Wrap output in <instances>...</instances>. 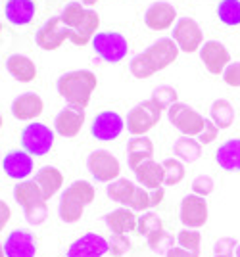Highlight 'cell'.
<instances>
[{"label": "cell", "instance_id": "f5cc1de1", "mask_svg": "<svg viewBox=\"0 0 240 257\" xmlns=\"http://www.w3.org/2000/svg\"><path fill=\"white\" fill-rule=\"evenodd\" d=\"M0 33H2V23H0Z\"/></svg>", "mask_w": 240, "mask_h": 257}, {"label": "cell", "instance_id": "30bf717a", "mask_svg": "<svg viewBox=\"0 0 240 257\" xmlns=\"http://www.w3.org/2000/svg\"><path fill=\"white\" fill-rule=\"evenodd\" d=\"M125 128V119L121 117L117 111H100L96 117L92 119L90 125V135L100 142H111L119 137Z\"/></svg>", "mask_w": 240, "mask_h": 257}, {"label": "cell", "instance_id": "681fc988", "mask_svg": "<svg viewBox=\"0 0 240 257\" xmlns=\"http://www.w3.org/2000/svg\"><path fill=\"white\" fill-rule=\"evenodd\" d=\"M234 255L240 257V240H238V246H236V251H234Z\"/></svg>", "mask_w": 240, "mask_h": 257}, {"label": "cell", "instance_id": "ac0fdd59", "mask_svg": "<svg viewBox=\"0 0 240 257\" xmlns=\"http://www.w3.org/2000/svg\"><path fill=\"white\" fill-rule=\"evenodd\" d=\"M177 20V10L169 2H154L144 12V23L152 31H165Z\"/></svg>", "mask_w": 240, "mask_h": 257}, {"label": "cell", "instance_id": "ba28073f", "mask_svg": "<svg viewBox=\"0 0 240 257\" xmlns=\"http://www.w3.org/2000/svg\"><path fill=\"white\" fill-rule=\"evenodd\" d=\"M87 169L92 179L98 182H111L119 179L121 165L119 160L109 150H94L88 154Z\"/></svg>", "mask_w": 240, "mask_h": 257}, {"label": "cell", "instance_id": "484cf974", "mask_svg": "<svg viewBox=\"0 0 240 257\" xmlns=\"http://www.w3.org/2000/svg\"><path fill=\"white\" fill-rule=\"evenodd\" d=\"M152 156H154V144L146 135L144 137H131L129 139V142H127V161H129V167H131L133 171L141 163L152 160Z\"/></svg>", "mask_w": 240, "mask_h": 257}, {"label": "cell", "instance_id": "816d5d0a", "mask_svg": "<svg viewBox=\"0 0 240 257\" xmlns=\"http://www.w3.org/2000/svg\"><path fill=\"white\" fill-rule=\"evenodd\" d=\"M0 128H2V115H0Z\"/></svg>", "mask_w": 240, "mask_h": 257}, {"label": "cell", "instance_id": "7bdbcfd3", "mask_svg": "<svg viewBox=\"0 0 240 257\" xmlns=\"http://www.w3.org/2000/svg\"><path fill=\"white\" fill-rule=\"evenodd\" d=\"M213 188H215V182L209 175H198L196 179L192 181V194L202 196V198L209 196L213 192Z\"/></svg>", "mask_w": 240, "mask_h": 257}, {"label": "cell", "instance_id": "f6af8a7d", "mask_svg": "<svg viewBox=\"0 0 240 257\" xmlns=\"http://www.w3.org/2000/svg\"><path fill=\"white\" fill-rule=\"evenodd\" d=\"M223 81L229 86H240V62H230L223 71Z\"/></svg>", "mask_w": 240, "mask_h": 257}, {"label": "cell", "instance_id": "603a6c76", "mask_svg": "<svg viewBox=\"0 0 240 257\" xmlns=\"http://www.w3.org/2000/svg\"><path fill=\"white\" fill-rule=\"evenodd\" d=\"M35 12V0H8L4 6V16L12 25H29L33 22Z\"/></svg>", "mask_w": 240, "mask_h": 257}, {"label": "cell", "instance_id": "f35d334b", "mask_svg": "<svg viewBox=\"0 0 240 257\" xmlns=\"http://www.w3.org/2000/svg\"><path fill=\"white\" fill-rule=\"evenodd\" d=\"M177 238V244L185 249H190V251H200V244H202V234L198 232L196 228H183L179 230V234L175 236Z\"/></svg>", "mask_w": 240, "mask_h": 257}, {"label": "cell", "instance_id": "7c38bea8", "mask_svg": "<svg viewBox=\"0 0 240 257\" xmlns=\"http://www.w3.org/2000/svg\"><path fill=\"white\" fill-rule=\"evenodd\" d=\"M207 202L206 198L196 196V194H188L181 202V209H179V217L185 228H200L207 223Z\"/></svg>", "mask_w": 240, "mask_h": 257}, {"label": "cell", "instance_id": "e575fe53", "mask_svg": "<svg viewBox=\"0 0 240 257\" xmlns=\"http://www.w3.org/2000/svg\"><path fill=\"white\" fill-rule=\"evenodd\" d=\"M85 14H87V8L83 4H79V2H67L66 6H64V10H62V14H60V22L64 23L67 29L73 31V29H77L81 25Z\"/></svg>", "mask_w": 240, "mask_h": 257}, {"label": "cell", "instance_id": "f907efd6", "mask_svg": "<svg viewBox=\"0 0 240 257\" xmlns=\"http://www.w3.org/2000/svg\"><path fill=\"white\" fill-rule=\"evenodd\" d=\"M0 257H6L4 255V246H2V242H0Z\"/></svg>", "mask_w": 240, "mask_h": 257}, {"label": "cell", "instance_id": "9a60e30c", "mask_svg": "<svg viewBox=\"0 0 240 257\" xmlns=\"http://www.w3.org/2000/svg\"><path fill=\"white\" fill-rule=\"evenodd\" d=\"M198 52H200L202 64L206 65V69L211 75H223L225 67L230 64L229 50L219 41H206Z\"/></svg>", "mask_w": 240, "mask_h": 257}, {"label": "cell", "instance_id": "7402d4cb", "mask_svg": "<svg viewBox=\"0 0 240 257\" xmlns=\"http://www.w3.org/2000/svg\"><path fill=\"white\" fill-rule=\"evenodd\" d=\"M6 69L20 83H31V81L37 79V65L25 54H12V56H8Z\"/></svg>", "mask_w": 240, "mask_h": 257}, {"label": "cell", "instance_id": "f546056e", "mask_svg": "<svg viewBox=\"0 0 240 257\" xmlns=\"http://www.w3.org/2000/svg\"><path fill=\"white\" fill-rule=\"evenodd\" d=\"M173 154L183 163H194L202 156V144L194 137H179L173 144Z\"/></svg>", "mask_w": 240, "mask_h": 257}, {"label": "cell", "instance_id": "2e32d148", "mask_svg": "<svg viewBox=\"0 0 240 257\" xmlns=\"http://www.w3.org/2000/svg\"><path fill=\"white\" fill-rule=\"evenodd\" d=\"M85 125V107L66 106L54 119V131L64 139H73Z\"/></svg>", "mask_w": 240, "mask_h": 257}, {"label": "cell", "instance_id": "7dc6e473", "mask_svg": "<svg viewBox=\"0 0 240 257\" xmlns=\"http://www.w3.org/2000/svg\"><path fill=\"white\" fill-rule=\"evenodd\" d=\"M165 257H200V251H190V249H185V247H171L167 251Z\"/></svg>", "mask_w": 240, "mask_h": 257}, {"label": "cell", "instance_id": "cb8c5ba5", "mask_svg": "<svg viewBox=\"0 0 240 257\" xmlns=\"http://www.w3.org/2000/svg\"><path fill=\"white\" fill-rule=\"evenodd\" d=\"M100 27V16L96 14V10L87 8V14L83 18L81 25L71 31L69 35V43H73L75 46H87L88 43H92V37L98 33Z\"/></svg>", "mask_w": 240, "mask_h": 257}, {"label": "cell", "instance_id": "74e56055", "mask_svg": "<svg viewBox=\"0 0 240 257\" xmlns=\"http://www.w3.org/2000/svg\"><path fill=\"white\" fill-rule=\"evenodd\" d=\"M177 98H179V94H177V90H175L173 86L160 85L158 88H154L150 100H152L154 104H158L162 109H167V107H171L173 104H177V102H179Z\"/></svg>", "mask_w": 240, "mask_h": 257}, {"label": "cell", "instance_id": "e0dca14e", "mask_svg": "<svg viewBox=\"0 0 240 257\" xmlns=\"http://www.w3.org/2000/svg\"><path fill=\"white\" fill-rule=\"evenodd\" d=\"M4 173L14 181H25L33 173V156L25 150H10L2 160Z\"/></svg>", "mask_w": 240, "mask_h": 257}, {"label": "cell", "instance_id": "3957f363", "mask_svg": "<svg viewBox=\"0 0 240 257\" xmlns=\"http://www.w3.org/2000/svg\"><path fill=\"white\" fill-rule=\"evenodd\" d=\"M96 198V190L94 186L88 181H75L67 186L66 190L60 196V202H58V215L60 219L67 223V225H73L77 223L83 213H85V207L90 205Z\"/></svg>", "mask_w": 240, "mask_h": 257}, {"label": "cell", "instance_id": "8992f818", "mask_svg": "<svg viewBox=\"0 0 240 257\" xmlns=\"http://www.w3.org/2000/svg\"><path fill=\"white\" fill-rule=\"evenodd\" d=\"M22 146L29 156L43 158L54 146V131L44 123L33 121L22 131Z\"/></svg>", "mask_w": 240, "mask_h": 257}, {"label": "cell", "instance_id": "7a4b0ae2", "mask_svg": "<svg viewBox=\"0 0 240 257\" xmlns=\"http://www.w3.org/2000/svg\"><path fill=\"white\" fill-rule=\"evenodd\" d=\"M96 85H98V79L90 69H75L60 77L56 88H58V94L67 102V106L87 107Z\"/></svg>", "mask_w": 240, "mask_h": 257}, {"label": "cell", "instance_id": "1f68e13d", "mask_svg": "<svg viewBox=\"0 0 240 257\" xmlns=\"http://www.w3.org/2000/svg\"><path fill=\"white\" fill-rule=\"evenodd\" d=\"M209 119L217 125V128H229L234 123V107L229 100L219 98L209 107Z\"/></svg>", "mask_w": 240, "mask_h": 257}, {"label": "cell", "instance_id": "4316f807", "mask_svg": "<svg viewBox=\"0 0 240 257\" xmlns=\"http://www.w3.org/2000/svg\"><path fill=\"white\" fill-rule=\"evenodd\" d=\"M135 177H137V181L141 182L144 188H148V190L160 188V186L164 184V165L154 160L144 161V163H141V165L135 169Z\"/></svg>", "mask_w": 240, "mask_h": 257}, {"label": "cell", "instance_id": "8d00e7d4", "mask_svg": "<svg viewBox=\"0 0 240 257\" xmlns=\"http://www.w3.org/2000/svg\"><path fill=\"white\" fill-rule=\"evenodd\" d=\"M162 228H164V221L154 211H144L137 221V234L146 236V238L154 232H158V230H162Z\"/></svg>", "mask_w": 240, "mask_h": 257}, {"label": "cell", "instance_id": "ffe728a7", "mask_svg": "<svg viewBox=\"0 0 240 257\" xmlns=\"http://www.w3.org/2000/svg\"><path fill=\"white\" fill-rule=\"evenodd\" d=\"M137 221H139V217L129 207H117V209L104 215V223L113 234L137 232Z\"/></svg>", "mask_w": 240, "mask_h": 257}, {"label": "cell", "instance_id": "d6986e66", "mask_svg": "<svg viewBox=\"0 0 240 257\" xmlns=\"http://www.w3.org/2000/svg\"><path fill=\"white\" fill-rule=\"evenodd\" d=\"M10 109L18 121H33L43 113L44 102L37 92H23L12 102Z\"/></svg>", "mask_w": 240, "mask_h": 257}, {"label": "cell", "instance_id": "52a82bcc", "mask_svg": "<svg viewBox=\"0 0 240 257\" xmlns=\"http://www.w3.org/2000/svg\"><path fill=\"white\" fill-rule=\"evenodd\" d=\"M167 119L183 137H198L204 131L206 121V117L200 115L194 107L183 102H177L171 107H167Z\"/></svg>", "mask_w": 240, "mask_h": 257}, {"label": "cell", "instance_id": "c3c4849f", "mask_svg": "<svg viewBox=\"0 0 240 257\" xmlns=\"http://www.w3.org/2000/svg\"><path fill=\"white\" fill-rule=\"evenodd\" d=\"M71 2H79V4H83V6H94L98 0H71Z\"/></svg>", "mask_w": 240, "mask_h": 257}, {"label": "cell", "instance_id": "ee69618b", "mask_svg": "<svg viewBox=\"0 0 240 257\" xmlns=\"http://www.w3.org/2000/svg\"><path fill=\"white\" fill-rule=\"evenodd\" d=\"M217 135H219L217 125H215L211 119L206 117V121H204V131L198 135V142H200L202 146H206V144H211L213 140L217 139Z\"/></svg>", "mask_w": 240, "mask_h": 257}, {"label": "cell", "instance_id": "ab89813d", "mask_svg": "<svg viewBox=\"0 0 240 257\" xmlns=\"http://www.w3.org/2000/svg\"><path fill=\"white\" fill-rule=\"evenodd\" d=\"M23 215H25V221H27L29 225H33V226L43 225L44 221H46V217H48L46 202L43 200V202H37V204L25 207V209H23Z\"/></svg>", "mask_w": 240, "mask_h": 257}, {"label": "cell", "instance_id": "d6a6232c", "mask_svg": "<svg viewBox=\"0 0 240 257\" xmlns=\"http://www.w3.org/2000/svg\"><path fill=\"white\" fill-rule=\"evenodd\" d=\"M217 18L223 25H240V0H221L217 4Z\"/></svg>", "mask_w": 240, "mask_h": 257}, {"label": "cell", "instance_id": "836d02e7", "mask_svg": "<svg viewBox=\"0 0 240 257\" xmlns=\"http://www.w3.org/2000/svg\"><path fill=\"white\" fill-rule=\"evenodd\" d=\"M146 240H148V247L152 249V253H156V255H167V251L171 247H175V242H177V238L171 232L164 230V228L150 234Z\"/></svg>", "mask_w": 240, "mask_h": 257}, {"label": "cell", "instance_id": "f1b7e54d", "mask_svg": "<svg viewBox=\"0 0 240 257\" xmlns=\"http://www.w3.org/2000/svg\"><path fill=\"white\" fill-rule=\"evenodd\" d=\"M14 200L22 209H25L29 205L37 204V202H43L44 198L41 194V188L37 186V182L33 179H25V181H20L14 186Z\"/></svg>", "mask_w": 240, "mask_h": 257}, {"label": "cell", "instance_id": "44dd1931", "mask_svg": "<svg viewBox=\"0 0 240 257\" xmlns=\"http://www.w3.org/2000/svg\"><path fill=\"white\" fill-rule=\"evenodd\" d=\"M35 182L37 186L41 188V194H43L44 202L50 200L52 196L60 192L62 184H64V175L58 167H52V165H44L39 171L35 173Z\"/></svg>", "mask_w": 240, "mask_h": 257}, {"label": "cell", "instance_id": "60d3db41", "mask_svg": "<svg viewBox=\"0 0 240 257\" xmlns=\"http://www.w3.org/2000/svg\"><path fill=\"white\" fill-rule=\"evenodd\" d=\"M108 253H111V257H123L129 249H131V240L127 234H111L108 240Z\"/></svg>", "mask_w": 240, "mask_h": 257}, {"label": "cell", "instance_id": "4dcf8cb0", "mask_svg": "<svg viewBox=\"0 0 240 257\" xmlns=\"http://www.w3.org/2000/svg\"><path fill=\"white\" fill-rule=\"evenodd\" d=\"M135 190H137V184L129 179H115V181L108 182V186H106V194L109 200L115 204L125 205V207H129L131 204Z\"/></svg>", "mask_w": 240, "mask_h": 257}, {"label": "cell", "instance_id": "83f0119b", "mask_svg": "<svg viewBox=\"0 0 240 257\" xmlns=\"http://www.w3.org/2000/svg\"><path fill=\"white\" fill-rule=\"evenodd\" d=\"M164 196H165L164 186L154 188V190L137 186V190L133 194L131 204H129V209H133V211H142V213H144V211H148V209H152V207L162 204V202H164Z\"/></svg>", "mask_w": 240, "mask_h": 257}, {"label": "cell", "instance_id": "8fae6325", "mask_svg": "<svg viewBox=\"0 0 240 257\" xmlns=\"http://www.w3.org/2000/svg\"><path fill=\"white\" fill-rule=\"evenodd\" d=\"M69 35H71V29H67L66 25L60 22V16H54L48 22H44L43 27L37 31L35 43L43 50H56L66 41H69Z\"/></svg>", "mask_w": 240, "mask_h": 257}, {"label": "cell", "instance_id": "b9f144b4", "mask_svg": "<svg viewBox=\"0 0 240 257\" xmlns=\"http://www.w3.org/2000/svg\"><path fill=\"white\" fill-rule=\"evenodd\" d=\"M236 246H238V240L234 238H229V236L219 238L213 244V257H232L236 251Z\"/></svg>", "mask_w": 240, "mask_h": 257}, {"label": "cell", "instance_id": "277c9868", "mask_svg": "<svg viewBox=\"0 0 240 257\" xmlns=\"http://www.w3.org/2000/svg\"><path fill=\"white\" fill-rule=\"evenodd\" d=\"M162 107L154 104L152 100H144L139 102L137 106H133L127 113V131L133 137H144L148 131H152L160 119H162Z\"/></svg>", "mask_w": 240, "mask_h": 257}, {"label": "cell", "instance_id": "5bb4252c", "mask_svg": "<svg viewBox=\"0 0 240 257\" xmlns=\"http://www.w3.org/2000/svg\"><path fill=\"white\" fill-rule=\"evenodd\" d=\"M2 246H4V255L6 257H35L37 238L27 228H16L8 234Z\"/></svg>", "mask_w": 240, "mask_h": 257}, {"label": "cell", "instance_id": "d4e9b609", "mask_svg": "<svg viewBox=\"0 0 240 257\" xmlns=\"http://www.w3.org/2000/svg\"><path fill=\"white\" fill-rule=\"evenodd\" d=\"M215 161L223 171L238 173L240 171V139L225 140L215 152Z\"/></svg>", "mask_w": 240, "mask_h": 257}, {"label": "cell", "instance_id": "9c48e42d", "mask_svg": "<svg viewBox=\"0 0 240 257\" xmlns=\"http://www.w3.org/2000/svg\"><path fill=\"white\" fill-rule=\"evenodd\" d=\"M171 39L177 43L179 50H183L186 54H192L202 48L204 33H202L196 20H192V18H179L173 25Z\"/></svg>", "mask_w": 240, "mask_h": 257}, {"label": "cell", "instance_id": "6da1fadb", "mask_svg": "<svg viewBox=\"0 0 240 257\" xmlns=\"http://www.w3.org/2000/svg\"><path fill=\"white\" fill-rule=\"evenodd\" d=\"M179 46L173 39L164 37V39H158L156 43H152L144 52L137 54L129 64L131 73L137 79H148L154 73L165 69L167 65H171L179 56Z\"/></svg>", "mask_w": 240, "mask_h": 257}, {"label": "cell", "instance_id": "d590c367", "mask_svg": "<svg viewBox=\"0 0 240 257\" xmlns=\"http://www.w3.org/2000/svg\"><path fill=\"white\" fill-rule=\"evenodd\" d=\"M164 165V184L165 186H175L185 179V163L177 158L162 161Z\"/></svg>", "mask_w": 240, "mask_h": 257}, {"label": "cell", "instance_id": "bcb514c9", "mask_svg": "<svg viewBox=\"0 0 240 257\" xmlns=\"http://www.w3.org/2000/svg\"><path fill=\"white\" fill-rule=\"evenodd\" d=\"M12 217V209L10 205L6 204L4 200H0V232L4 230V226L8 225V221H10Z\"/></svg>", "mask_w": 240, "mask_h": 257}, {"label": "cell", "instance_id": "5b68a950", "mask_svg": "<svg viewBox=\"0 0 240 257\" xmlns=\"http://www.w3.org/2000/svg\"><path fill=\"white\" fill-rule=\"evenodd\" d=\"M92 50L100 60L108 64H119L129 52V43L121 33L102 31L92 37Z\"/></svg>", "mask_w": 240, "mask_h": 257}, {"label": "cell", "instance_id": "4fadbf2b", "mask_svg": "<svg viewBox=\"0 0 240 257\" xmlns=\"http://www.w3.org/2000/svg\"><path fill=\"white\" fill-rule=\"evenodd\" d=\"M108 240L96 232H87L75 242H71L66 251V257H104L108 253Z\"/></svg>", "mask_w": 240, "mask_h": 257}, {"label": "cell", "instance_id": "db71d44e", "mask_svg": "<svg viewBox=\"0 0 240 257\" xmlns=\"http://www.w3.org/2000/svg\"><path fill=\"white\" fill-rule=\"evenodd\" d=\"M0 156H2V154H0Z\"/></svg>", "mask_w": 240, "mask_h": 257}]
</instances>
